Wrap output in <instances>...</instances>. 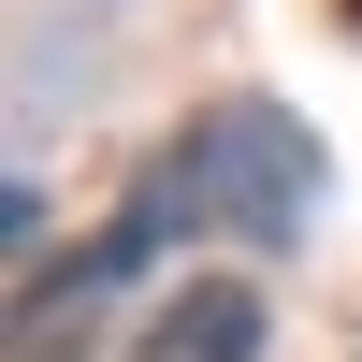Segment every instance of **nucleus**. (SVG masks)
Returning <instances> with one entry per match:
<instances>
[{
  "label": "nucleus",
  "mask_w": 362,
  "mask_h": 362,
  "mask_svg": "<svg viewBox=\"0 0 362 362\" xmlns=\"http://www.w3.org/2000/svg\"><path fill=\"white\" fill-rule=\"evenodd\" d=\"M261 290L247 276H160L145 290V319H131V362H261Z\"/></svg>",
  "instance_id": "2"
},
{
  "label": "nucleus",
  "mask_w": 362,
  "mask_h": 362,
  "mask_svg": "<svg viewBox=\"0 0 362 362\" xmlns=\"http://www.w3.org/2000/svg\"><path fill=\"white\" fill-rule=\"evenodd\" d=\"M145 189H160L189 232H232V247H305V218H319V189H334V160H319V131H305L290 102L232 87V102H203L189 131L145 160Z\"/></svg>",
  "instance_id": "1"
},
{
  "label": "nucleus",
  "mask_w": 362,
  "mask_h": 362,
  "mask_svg": "<svg viewBox=\"0 0 362 362\" xmlns=\"http://www.w3.org/2000/svg\"><path fill=\"white\" fill-rule=\"evenodd\" d=\"M87 305H102V290L44 261V276L15 290V362H87Z\"/></svg>",
  "instance_id": "3"
}]
</instances>
